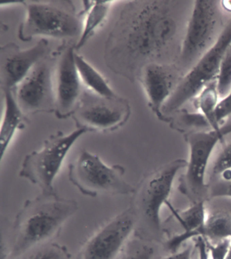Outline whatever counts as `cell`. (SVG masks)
<instances>
[{
    "label": "cell",
    "instance_id": "obj_1",
    "mask_svg": "<svg viewBox=\"0 0 231 259\" xmlns=\"http://www.w3.org/2000/svg\"><path fill=\"white\" fill-rule=\"evenodd\" d=\"M184 2L129 1L108 34L104 60L110 71L130 82L148 64H172L179 55L189 15Z\"/></svg>",
    "mask_w": 231,
    "mask_h": 259
},
{
    "label": "cell",
    "instance_id": "obj_2",
    "mask_svg": "<svg viewBox=\"0 0 231 259\" xmlns=\"http://www.w3.org/2000/svg\"><path fill=\"white\" fill-rule=\"evenodd\" d=\"M75 200L56 194H42L26 200L13 225L15 256L42 246L61 232L64 225L78 212Z\"/></svg>",
    "mask_w": 231,
    "mask_h": 259
},
{
    "label": "cell",
    "instance_id": "obj_3",
    "mask_svg": "<svg viewBox=\"0 0 231 259\" xmlns=\"http://www.w3.org/2000/svg\"><path fill=\"white\" fill-rule=\"evenodd\" d=\"M21 1L26 16L19 29V38L29 41L36 37L54 39H79L83 19L82 13H76L71 2Z\"/></svg>",
    "mask_w": 231,
    "mask_h": 259
},
{
    "label": "cell",
    "instance_id": "obj_4",
    "mask_svg": "<svg viewBox=\"0 0 231 259\" xmlns=\"http://www.w3.org/2000/svg\"><path fill=\"white\" fill-rule=\"evenodd\" d=\"M223 11L221 1L192 2L176 62L183 75L216 44L222 34L227 23L223 19Z\"/></svg>",
    "mask_w": 231,
    "mask_h": 259
},
{
    "label": "cell",
    "instance_id": "obj_5",
    "mask_svg": "<svg viewBox=\"0 0 231 259\" xmlns=\"http://www.w3.org/2000/svg\"><path fill=\"white\" fill-rule=\"evenodd\" d=\"M126 168L121 164L108 165L97 154L83 150L68 167L69 182L84 196H125L135 188L124 178Z\"/></svg>",
    "mask_w": 231,
    "mask_h": 259
},
{
    "label": "cell",
    "instance_id": "obj_6",
    "mask_svg": "<svg viewBox=\"0 0 231 259\" xmlns=\"http://www.w3.org/2000/svg\"><path fill=\"white\" fill-rule=\"evenodd\" d=\"M187 161L177 159L146 177L135 190L132 206L136 228L140 232H158L161 228V210L168 202L178 172L186 168Z\"/></svg>",
    "mask_w": 231,
    "mask_h": 259
},
{
    "label": "cell",
    "instance_id": "obj_7",
    "mask_svg": "<svg viewBox=\"0 0 231 259\" xmlns=\"http://www.w3.org/2000/svg\"><path fill=\"white\" fill-rule=\"evenodd\" d=\"M86 133L85 130L77 128L68 134L59 131L50 136L40 150L25 156L19 176L38 187L42 194L56 193L54 182L64 160L75 142Z\"/></svg>",
    "mask_w": 231,
    "mask_h": 259
},
{
    "label": "cell",
    "instance_id": "obj_8",
    "mask_svg": "<svg viewBox=\"0 0 231 259\" xmlns=\"http://www.w3.org/2000/svg\"><path fill=\"white\" fill-rule=\"evenodd\" d=\"M231 46V18L216 44L184 74L162 108V114L177 111L212 82L216 81L221 62Z\"/></svg>",
    "mask_w": 231,
    "mask_h": 259
},
{
    "label": "cell",
    "instance_id": "obj_9",
    "mask_svg": "<svg viewBox=\"0 0 231 259\" xmlns=\"http://www.w3.org/2000/svg\"><path fill=\"white\" fill-rule=\"evenodd\" d=\"M130 115L131 106L126 98L102 97L84 89L71 117L78 128L108 133L123 126Z\"/></svg>",
    "mask_w": 231,
    "mask_h": 259
},
{
    "label": "cell",
    "instance_id": "obj_10",
    "mask_svg": "<svg viewBox=\"0 0 231 259\" xmlns=\"http://www.w3.org/2000/svg\"><path fill=\"white\" fill-rule=\"evenodd\" d=\"M56 60V51L40 60L14 90L20 108L27 116L55 112Z\"/></svg>",
    "mask_w": 231,
    "mask_h": 259
},
{
    "label": "cell",
    "instance_id": "obj_11",
    "mask_svg": "<svg viewBox=\"0 0 231 259\" xmlns=\"http://www.w3.org/2000/svg\"><path fill=\"white\" fill-rule=\"evenodd\" d=\"M136 218L129 207L94 233L84 245L81 259H116L135 231Z\"/></svg>",
    "mask_w": 231,
    "mask_h": 259
},
{
    "label": "cell",
    "instance_id": "obj_12",
    "mask_svg": "<svg viewBox=\"0 0 231 259\" xmlns=\"http://www.w3.org/2000/svg\"><path fill=\"white\" fill-rule=\"evenodd\" d=\"M75 43L65 41L56 50L54 114L59 119L71 117L84 91L75 65Z\"/></svg>",
    "mask_w": 231,
    "mask_h": 259
},
{
    "label": "cell",
    "instance_id": "obj_13",
    "mask_svg": "<svg viewBox=\"0 0 231 259\" xmlns=\"http://www.w3.org/2000/svg\"><path fill=\"white\" fill-rule=\"evenodd\" d=\"M51 53L49 41L42 38L31 48L22 49L9 43L0 49V85L2 90H14L40 60Z\"/></svg>",
    "mask_w": 231,
    "mask_h": 259
},
{
    "label": "cell",
    "instance_id": "obj_14",
    "mask_svg": "<svg viewBox=\"0 0 231 259\" xmlns=\"http://www.w3.org/2000/svg\"><path fill=\"white\" fill-rule=\"evenodd\" d=\"M231 134V123L220 130L195 132L188 136L189 157L187 160L185 182L195 195L206 190V176L209 160L219 142Z\"/></svg>",
    "mask_w": 231,
    "mask_h": 259
},
{
    "label": "cell",
    "instance_id": "obj_15",
    "mask_svg": "<svg viewBox=\"0 0 231 259\" xmlns=\"http://www.w3.org/2000/svg\"><path fill=\"white\" fill-rule=\"evenodd\" d=\"M183 74L173 64L150 63L144 67L138 80L147 99L148 106L160 118L162 108L175 90Z\"/></svg>",
    "mask_w": 231,
    "mask_h": 259
},
{
    "label": "cell",
    "instance_id": "obj_16",
    "mask_svg": "<svg viewBox=\"0 0 231 259\" xmlns=\"http://www.w3.org/2000/svg\"><path fill=\"white\" fill-rule=\"evenodd\" d=\"M4 112L0 132L1 158L4 156L14 137L19 130H23L29 123L28 116L20 108L13 90H3Z\"/></svg>",
    "mask_w": 231,
    "mask_h": 259
},
{
    "label": "cell",
    "instance_id": "obj_17",
    "mask_svg": "<svg viewBox=\"0 0 231 259\" xmlns=\"http://www.w3.org/2000/svg\"><path fill=\"white\" fill-rule=\"evenodd\" d=\"M207 214L203 200L195 202L187 209L176 214V219L183 228L182 234L176 235L168 242V248L171 252H176L178 248L190 239L195 238L197 231L204 226Z\"/></svg>",
    "mask_w": 231,
    "mask_h": 259
},
{
    "label": "cell",
    "instance_id": "obj_18",
    "mask_svg": "<svg viewBox=\"0 0 231 259\" xmlns=\"http://www.w3.org/2000/svg\"><path fill=\"white\" fill-rule=\"evenodd\" d=\"M81 13L84 15L81 35L76 41L75 50L78 51L104 25L110 9L116 1H86Z\"/></svg>",
    "mask_w": 231,
    "mask_h": 259
},
{
    "label": "cell",
    "instance_id": "obj_19",
    "mask_svg": "<svg viewBox=\"0 0 231 259\" xmlns=\"http://www.w3.org/2000/svg\"><path fill=\"white\" fill-rule=\"evenodd\" d=\"M75 61L84 89L102 97L112 98L119 96L110 87L107 79L77 52Z\"/></svg>",
    "mask_w": 231,
    "mask_h": 259
},
{
    "label": "cell",
    "instance_id": "obj_20",
    "mask_svg": "<svg viewBox=\"0 0 231 259\" xmlns=\"http://www.w3.org/2000/svg\"><path fill=\"white\" fill-rule=\"evenodd\" d=\"M198 237L212 243L231 239V214L222 211L208 214L204 226L195 235V238Z\"/></svg>",
    "mask_w": 231,
    "mask_h": 259
},
{
    "label": "cell",
    "instance_id": "obj_21",
    "mask_svg": "<svg viewBox=\"0 0 231 259\" xmlns=\"http://www.w3.org/2000/svg\"><path fill=\"white\" fill-rule=\"evenodd\" d=\"M196 99L200 112L206 117L212 130H220L222 126L220 125L216 119V108L220 101L216 81L207 85Z\"/></svg>",
    "mask_w": 231,
    "mask_h": 259
},
{
    "label": "cell",
    "instance_id": "obj_22",
    "mask_svg": "<svg viewBox=\"0 0 231 259\" xmlns=\"http://www.w3.org/2000/svg\"><path fill=\"white\" fill-rule=\"evenodd\" d=\"M216 85L220 100L226 98L231 91V46L221 62Z\"/></svg>",
    "mask_w": 231,
    "mask_h": 259
},
{
    "label": "cell",
    "instance_id": "obj_23",
    "mask_svg": "<svg viewBox=\"0 0 231 259\" xmlns=\"http://www.w3.org/2000/svg\"><path fill=\"white\" fill-rule=\"evenodd\" d=\"M154 248L150 245L137 242L130 244L120 259H152Z\"/></svg>",
    "mask_w": 231,
    "mask_h": 259
},
{
    "label": "cell",
    "instance_id": "obj_24",
    "mask_svg": "<svg viewBox=\"0 0 231 259\" xmlns=\"http://www.w3.org/2000/svg\"><path fill=\"white\" fill-rule=\"evenodd\" d=\"M231 170V142L226 144L217 156L213 164L212 175L220 176L224 172Z\"/></svg>",
    "mask_w": 231,
    "mask_h": 259
},
{
    "label": "cell",
    "instance_id": "obj_25",
    "mask_svg": "<svg viewBox=\"0 0 231 259\" xmlns=\"http://www.w3.org/2000/svg\"><path fill=\"white\" fill-rule=\"evenodd\" d=\"M65 256L61 246L49 244L40 246L26 259H64Z\"/></svg>",
    "mask_w": 231,
    "mask_h": 259
},
{
    "label": "cell",
    "instance_id": "obj_26",
    "mask_svg": "<svg viewBox=\"0 0 231 259\" xmlns=\"http://www.w3.org/2000/svg\"><path fill=\"white\" fill-rule=\"evenodd\" d=\"M207 248L211 259H226L231 244V239L212 243L206 240Z\"/></svg>",
    "mask_w": 231,
    "mask_h": 259
},
{
    "label": "cell",
    "instance_id": "obj_27",
    "mask_svg": "<svg viewBox=\"0 0 231 259\" xmlns=\"http://www.w3.org/2000/svg\"><path fill=\"white\" fill-rule=\"evenodd\" d=\"M230 116H231V91L226 98L219 101L216 110V121L221 125L223 120Z\"/></svg>",
    "mask_w": 231,
    "mask_h": 259
},
{
    "label": "cell",
    "instance_id": "obj_28",
    "mask_svg": "<svg viewBox=\"0 0 231 259\" xmlns=\"http://www.w3.org/2000/svg\"><path fill=\"white\" fill-rule=\"evenodd\" d=\"M212 198H226L231 199V179L223 180L221 183L214 186L211 191Z\"/></svg>",
    "mask_w": 231,
    "mask_h": 259
},
{
    "label": "cell",
    "instance_id": "obj_29",
    "mask_svg": "<svg viewBox=\"0 0 231 259\" xmlns=\"http://www.w3.org/2000/svg\"><path fill=\"white\" fill-rule=\"evenodd\" d=\"M195 246L198 252L199 259H211L207 248L206 239L203 237H198L194 239Z\"/></svg>",
    "mask_w": 231,
    "mask_h": 259
},
{
    "label": "cell",
    "instance_id": "obj_30",
    "mask_svg": "<svg viewBox=\"0 0 231 259\" xmlns=\"http://www.w3.org/2000/svg\"><path fill=\"white\" fill-rule=\"evenodd\" d=\"M191 246H187L182 250H178L162 259H192Z\"/></svg>",
    "mask_w": 231,
    "mask_h": 259
},
{
    "label": "cell",
    "instance_id": "obj_31",
    "mask_svg": "<svg viewBox=\"0 0 231 259\" xmlns=\"http://www.w3.org/2000/svg\"><path fill=\"white\" fill-rule=\"evenodd\" d=\"M221 5L224 11L231 13V1H221Z\"/></svg>",
    "mask_w": 231,
    "mask_h": 259
},
{
    "label": "cell",
    "instance_id": "obj_32",
    "mask_svg": "<svg viewBox=\"0 0 231 259\" xmlns=\"http://www.w3.org/2000/svg\"><path fill=\"white\" fill-rule=\"evenodd\" d=\"M226 259H231V244H230V249H229L228 256H227V257H226Z\"/></svg>",
    "mask_w": 231,
    "mask_h": 259
}]
</instances>
